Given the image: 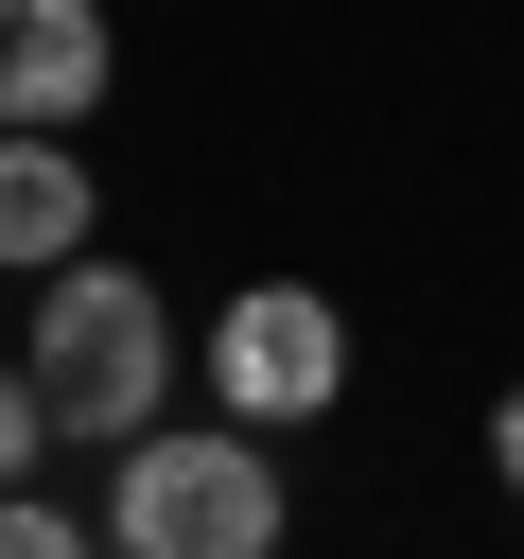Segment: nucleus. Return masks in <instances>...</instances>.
Instances as JSON below:
<instances>
[{
    "label": "nucleus",
    "instance_id": "3",
    "mask_svg": "<svg viewBox=\"0 0 524 559\" xmlns=\"http://www.w3.org/2000/svg\"><path fill=\"white\" fill-rule=\"evenodd\" d=\"M210 402H227V419H262V437L332 419V402H349V314H332L314 280H245V297H227V332H210Z\"/></svg>",
    "mask_w": 524,
    "mask_h": 559
},
{
    "label": "nucleus",
    "instance_id": "6",
    "mask_svg": "<svg viewBox=\"0 0 524 559\" xmlns=\"http://www.w3.org/2000/svg\"><path fill=\"white\" fill-rule=\"evenodd\" d=\"M52 542H70V524H52L35 489H0V559H52Z\"/></svg>",
    "mask_w": 524,
    "mask_h": 559
},
{
    "label": "nucleus",
    "instance_id": "1",
    "mask_svg": "<svg viewBox=\"0 0 524 559\" xmlns=\"http://www.w3.org/2000/svg\"><path fill=\"white\" fill-rule=\"evenodd\" d=\"M35 402H52V437H157V402H175V314H157V280H122V262H52V297H35Z\"/></svg>",
    "mask_w": 524,
    "mask_h": 559
},
{
    "label": "nucleus",
    "instance_id": "8",
    "mask_svg": "<svg viewBox=\"0 0 524 559\" xmlns=\"http://www.w3.org/2000/svg\"><path fill=\"white\" fill-rule=\"evenodd\" d=\"M489 454H507V489H524V384H507V419H489Z\"/></svg>",
    "mask_w": 524,
    "mask_h": 559
},
{
    "label": "nucleus",
    "instance_id": "7",
    "mask_svg": "<svg viewBox=\"0 0 524 559\" xmlns=\"http://www.w3.org/2000/svg\"><path fill=\"white\" fill-rule=\"evenodd\" d=\"M35 437H52V402H35V367H17V384H0V472H17Z\"/></svg>",
    "mask_w": 524,
    "mask_h": 559
},
{
    "label": "nucleus",
    "instance_id": "2",
    "mask_svg": "<svg viewBox=\"0 0 524 559\" xmlns=\"http://www.w3.org/2000/svg\"><path fill=\"white\" fill-rule=\"evenodd\" d=\"M140 559H262L279 542V472H262V419L245 437H122V507H105Z\"/></svg>",
    "mask_w": 524,
    "mask_h": 559
},
{
    "label": "nucleus",
    "instance_id": "5",
    "mask_svg": "<svg viewBox=\"0 0 524 559\" xmlns=\"http://www.w3.org/2000/svg\"><path fill=\"white\" fill-rule=\"evenodd\" d=\"M87 245V157H52V122H0V262L52 280Z\"/></svg>",
    "mask_w": 524,
    "mask_h": 559
},
{
    "label": "nucleus",
    "instance_id": "4",
    "mask_svg": "<svg viewBox=\"0 0 524 559\" xmlns=\"http://www.w3.org/2000/svg\"><path fill=\"white\" fill-rule=\"evenodd\" d=\"M105 87V17L87 0H0V122H70Z\"/></svg>",
    "mask_w": 524,
    "mask_h": 559
}]
</instances>
